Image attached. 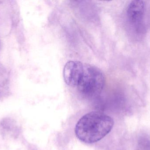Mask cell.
Listing matches in <instances>:
<instances>
[{
  "instance_id": "3957f363",
  "label": "cell",
  "mask_w": 150,
  "mask_h": 150,
  "mask_svg": "<svg viewBox=\"0 0 150 150\" xmlns=\"http://www.w3.org/2000/svg\"><path fill=\"white\" fill-rule=\"evenodd\" d=\"M145 11V4L142 1H131L128 7V18L130 23L136 26H139L142 24Z\"/></svg>"
},
{
  "instance_id": "6da1fadb",
  "label": "cell",
  "mask_w": 150,
  "mask_h": 150,
  "mask_svg": "<svg viewBox=\"0 0 150 150\" xmlns=\"http://www.w3.org/2000/svg\"><path fill=\"white\" fill-rule=\"evenodd\" d=\"M66 83L76 87L79 93L88 98L99 95L105 83V75L98 68L77 61H70L63 70Z\"/></svg>"
},
{
  "instance_id": "7a4b0ae2",
  "label": "cell",
  "mask_w": 150,
  "mask_h": 150,
  "mask_svg": "<svg viewBox=\"0 0 150 150\" xmlns=\"http://www.w3.org/2000/svg\"><path fill=\"white\" fill-rule=\"evenodd\" d=\"M113 125V120L107 114L101 112H91L78 121L75 134L81 141L94 143L109 134Z\"/></svg>"
}]
</instances>
